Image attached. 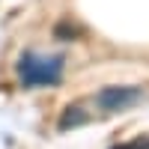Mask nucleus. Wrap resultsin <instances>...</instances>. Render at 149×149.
Segmentation results:
<instances>
[{"label": "nucleus", "mask_w": 149, "mask_h": 149, "mask_svg": "<svg viewBox=\"0 0 149 149\" xmlns=\"http://www.w3.org/2000/svg\"><path fill=\"white\" fill-rule=\"evenodd\" d=\"M143 98L140 86H104L102 93L95 95V104L104 110V113H116V110H128L131 104H137Z\"/></svg>", "instance_id": "2"}, {"label": "nucleus", "mask_w": 149, "mask_h": 149, "mask_svg": "<svg viewBox=\"0 0 149 149\" xmlns=\"http://www.w3.org/2000/svg\"><path fill=\"white\" fill-rule=\"evenodd\" d=\"M86 122V113H81V107H69V113L60 119V128H69V125H81Z\"/></svg>", "instance_id": "3"}, {"label": "nucleus", "mask_w": 149, "mask_h": 149, "mask_svg": "<svg viewBox=\"0 0 149 149\" xmlns=\"http://www.w3.org/2000/svg\"><path fill=\"white\" fill-rule=\"evenodd\" d=\"M66 60L63 57H39V54H24L18 63V74L24 86H57L63 81Z\"/></svg>", "instance_id": "1"}, {"label": "nucleus", "mask_w": 149, "mask_h": 149, "mask_svg": "<svg viewBox=\"0 0 149 149\" xmlns=\"http://www.w3.org/2000/svg\"><path fill=\"white\" fill-rule=\"evenodd\" d=\"M116 149H149V140H134V143H125V146H116Z\"/></svg>", "instance_id": "4"}]
</instances>
